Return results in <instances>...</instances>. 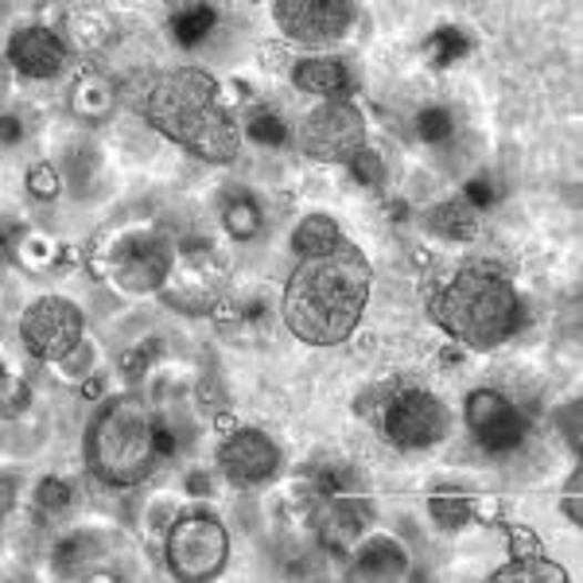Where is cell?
Wrapping results in <instances>:
<instances>
[{
	"label": "cell",
	"instance_id": "obj_1",
	"mask_svg": "<svg viewBox=\"0 0 583 583\" xmlns=\"http://www.w3.org/2000/svg\"><path fill=\"white\" fill-rule=\"evenodd\" d=\"M370 260L342 237L335 249L300 257L284 284V324L308 347H339L355 335L370 300Z\"/></svg>",
	"mask_w": 583,
	"mask_h": 583
},
{
	"label": "cell",
	"instance_id": "obj_2",
	"mask_svg": "<svg viewBox=\"0 0 583 583\" xmlns=\"http://www.w3.org/2000/svg\"><path fill=\"white\" fill-rule=\"evenodd\" d=\"M144 117L160 136L211 164H229L242 149L222 82L198 67H175L160 74L144 98Z\"/></svg>",
	"mask_w": 583,
	"mask_h": 583
},
{
	"label": "cell",
	"instance_id": "obj_3",
	"mask_svg": "<svg viewBox=\"0 0 583 583\" xmlns=\"http://www.w3.org/2000/svg\"><path fill=\"white\" fill-rule=\"evenodd\" d=\"M432 319L471 350H494L518 331L521 300L498 260H467L428 296Z\"/></svg>",
	"mask_w": 583,
	"mask_h": 583
},
{
	"label": "cell",
	"instance_id": "obj_4",
	"mask_svg": "<svg viewBox=\"0 0 583 583\" xmlns=\"http://www.w3.org/2000/svg\"><path fill=\"white\" fill-rule=\"evenodd\" d=\"M156 420L133 401L117 397L94 417L86 432V459L98 479L113 487H133L152 471L156 459Z\"/></svg>",
	"mask_w": 583,
	"mask_h": 583
},
{
	"label": "cell",
	"instance_id": "obj_5",
	"mask_svg": "<svg viewBox=\"0 0 583 583\" xmlns=\"http://www.w3.org/2000/svg\"><path fill=\"white\" fill-rule=\"evenodd\" d=\"M355 412L378 420L381 436L401 451H425L448 436V405L417 386H374L355 401Z\"/></svg>",
	"mask_w": 583,
	"mask_h": 583
},
{
	"label": "cell",
	"instance_id": "obj_6",
	"mask_svg": "<svg viewBox=\"0 0 583 583\" xmlns=\"http://www.w3.org/2000/svg\"><path fill=\"white\" fill-rule=\"evenodd\" d=\"M164 556L175 580H214L229 560V533L211 510L191 505L167 529Z\"/></svg>",
	"mask_w": 583,
	"mask_h": 583
},
{
	"label": "cell",
	"instance_id": "obj_7",
	"mask_svg": "<svg viewBox=\"0 0 583 583\" xmlns=\"http://www.w3.org/2000/svg\"><path fill=\"white\" fill-rule=\"evenodd\" d=\"M300 149L324 164L350 160L355 152L366 149V117L350 98L316 105L300 125Z\"/></svg>",
	"mask_w": 583,
	"mask_h": 583
},
{
	"label": "cell",
	"instance_id": "obj_8",
	"mask_svg": "<svg viewBox=\"0 0 583 583\" xmlns=\"http://www.w3.org/2000/svg\"><path fill=\"white\" fill-rule=\"evenodd\" d=\"M20 339L40 362H63L82 347V311L63 296H43L20 319Z\"/></svg>",
	"mask_w": 583,
	"mask_h": 583
},
{
	"label": "cell",
	"instance_id": "obj_9",
	"mask_svg": "<svg viewBox=\"0 0 583 583\" xmlns=\"http://www.w3.org/2000/svg\"><path fill=\"white\" fill-rule=\"evenodd\" d=\"M175 253L160 229H133L110 253V273L125 292H156L172 276Z\"/></svg>",
	"mask_w": 583,
	"mask_h": 583
},
{
	"label": "cell",
	"instance_id": "obj_10",
	"mask_svg": "<svg viewBox=\"0 0 583 583\" xmlns=\"http://www.w3.org/2000/svg\"><path fill=\"white\" fill-rule=\"evenodd\" d=\"M273 17L280 32L300 48H324L350 32L358 9L350 0H276Z\"/></svg>",
	"mask_w": 583,
	"mask_h": 583
},
{
	"label": "cell",
	"instance_id": "obj_11",
	"mask_svg": "<svg viewBox=\"0 0 583 583\" xmlns=\"http://www.w3.org/2000/svg\"><path fill=\"white\" fill-rule=\"evenodd\" d=\"M222 276H226V268H222L218 253L211 245H187L172 265V276L164 280V300L175 311L198 316V311L218 304Z\"/></svg>",
	"mask_w": 583,
	"mask_h": 583
},
{
	"label": "cell",
	"instance_id": "obj_12",
	"mask_svg": "<svg viewBox=\"0 0 583 583\" xmlns=\"http://www.w3.org/2000/svg\"><path fill=\"white\" fill-rule=\"evenodd\" d=\"M467 425L490 456H510L525 440V417L494 389H474L467 397Z\"/></svg>",
	"mask_w": 583,
	"mask_h": 583
},
{
	"label": "cell",
	"instance_id": "obj_13",
	"mask_svg": "<svg viewBox=\"0 0 583 583\" xmlns=\"http://www.w3.org/2000/svg\"><path fill=\"white\" fill-rule=\"evenodd\" d=\"M218 467L234 487H265L276 471H280V451L265 432H229V440L218 451Z\"/></svg>",
	"mask_w": 583,
	"mask_h": 583
},
{
	"label": "cell",
	"instance_id": "obj_14",
	"mask_svg": "<svg viewBox=\"0 0 583 583\" xmlns=\"http://www.w3.org/2000/svg\"><path fill=\"white\" fill-rule=\"evenodd\" d=\"M67 59H71L67 55V43L55 32H48V28H20L9 40V63L24 79L35 82L59 79L67 71Z\"/></svg>",
	"mask_w": 583,
	"mask_h": 583
},
{
	"label": "cell",
	"instance_id": "obj_15",
	"mask_svg": "<svg viewBox=\"0 0 583 583\" xmlns=\"http://www.w3.org/2000/svg\"><path fill=\"white\" fill-rule=\"evenodd\" d=\"M370 521V502L355 494H335L316 502V533L331 552H350Z\"/></svg>",
	"mask_w": 583,
	"mask_h": 583
},
{
	"label": "cell",
	"instance_id": "obj_16",
	"mask_svg": "<svg viewBox=\"0 0 583 583\" xmlns=\"http://www.w3.org/2000/svg\"><path fill=\"white\" fill-rule=\"evenodd\" d=\"M292 82L304 90V94H316L324 102H339L355 90V74L339 59H300L292 67Z\"/></svg>",
	"mask_w": 583,
	"mask_h": 583
},
{
	"label": "cell",
	"instance_id": "obj_17",
	"mask_svg": "<svg viewBox=\"0 0 583 583\" xmlns=\"http://www.w3.org/2000/svg\"><path fill=\"white\" fill-rule=\"evenodd\" d=\"M409 572V556L393 536H370L358 544L350 560V580H401Z\"/></svg>",
	"mask_w": 583,
	"mask_h": 583
},
{
	"label": "cell",
	"instance_id": "obj_18",
	"mask_svg": "<svg viewBox=\"0 0 583 583\" xmlns=\"http://www.w3.org/2000/svg\"><path fill=\"white\" fill-rule=\"evenodd\" d=\"M105 556V541L102 536H90V533H79V536H67L63 544H59L55 552V567L59 575H79V580H86V575H98L94 567L102 564Z\"/></svg>",
	"mask_w": 583,
	"mask_h": 583
},
{
	"label": "cell",
	"instance_id": "obj_19",
	"mask_svg": "<svg viewBox=\"0 0 583 583\" xmlns=\"http://www.w3.org/2000/svg\"><path fill=\"white\" fill-rule=\"evenodd\" d=\"M425 226L436 237H448V242H471L479 234V214H474L471 203H440L425 218Z\"/></svg>",
	"mask_w": 583,
	"mask_h": 583
},
{
	"label": "cell",
	"instance_id": "obj_20",
	"mask_svg": "<svg viewBox=\"0 0 583 583\" xmlns=\"http://www.w3.org/2000/svg\"><path fill=\"white\" fill-rule=\"evenodd\" d=\"M342 242V229L327 214H308L300 226L292 229V253L296 257H311V253H327Z\"/></svg>",
	"mask_w": 583,
	"mask_h": 583
},
{
	"label": "cell",
	"instance_id": "obj_21",
	"mask_svg": "<svg viewBox=\"0 0 583 583\" xmlns=\"http://www.w3.org/2000/svg\"><path fill=\"white\" fill-rule=\"evenodd\" d=\"M428 513L440 529H463L474 518V498L456 487H436L428 494Z\"/></svg>",
	"mask_w": 583,
	"mask_h": 583
},
{
	"label": "cell",
	"instance_id": "obj_22",
	"mask_svg": "<svg viewBox=\"0 0 583 583\" xmlns=\"http://www.w3.org/2000/svg\"><path fill=\"white\" fill-rule=\"evenodd\" d=\"M71 110L86 121H102L113 110V86L102 74H82L71 90Z\"/></svg>",
	"mask_w": 583,
	"mask_h": 583
},
{
	"label": "cell",
	"instance_id": "obj_23",
	"mask_svg": "<svg viewBox=\"0 0 583 583\" xmlns=\"http://www.w3.org/2000/svg\"><path fill=\"white\" fill-rule=\"evenodd\" d=\"M214 4H180L172 12V35L180 48H198L214 28Z\"/></svg>",
	"mask_w": 583,
	"mask_h": 583
},
{
	"label": "cell",
	"instance_id": "obj_24",
	"mask_svg": "<svg viewBox=\"0 0 583 583\" xmlns=\"http://www.w3.org/2000/svg\"><path fill=\"white\" fill-rule=\"evenodd\" d=\"M494 583H541V580H549V583H564L567 575H564V567L560 564H552V560H541V556H518V560H510L505 567H498L494 575H490Z\"/></svg>",
	"mask_w": 583,
	"mask_h": 583
},
{
	"label": "cell",
	"instance_id": "obj_25",
	"mask_svg": "<svg viewBox=\"0 0 583 583\" xmlns=\"http://www.w3.org/2000/svg\"><path fill=\"white\" fill-rule=\"evenodd\" d=\"M463 55H471V40H467V32H459V28H440V32H432L425 40V59L432 67H451Z\"/></svg>",
	"mask_w": 583,
	"mask_h": 583
},
{
	"label": "cell",
	"instance_id": "obj_26",
	"mask_svg": "<svg viewBox=\"0 0 583 583\" xmlns=\"http://www.w3.org/2000/svg\"><path fill=\"white\" fill-rule=\"evenodd\" d=\"M222 226H226V234L237 237V242H249V237L260 234V206L245 195L229 198L226 211H222Z\"/></svg>",
	"mask_w": 583,
	"mask_h": 583
},
{
	"label": "cell",
	"instance_id": "obj_27",
	"mask_svg": "<svg viewBox=\"0 0 583 583\" xmlns=\"http://www.w3.org/2000/svg\"><path fill=\"white\" fill-rule=\"evenodd\" d=\"M71 32L82 48H102L110 40V17H105V9H79L71 17Z\"/></svg>",
	"mask_w": 583,
	"mask_h": 583
},
{
	"label": "cell",
	"instance_id": "obj_28",
	"mask_svg": "<svg viewBox=\"0 0 583 583\" xmlns=\"http://www.w3.org/2000/svg\"><path fill=\"white\" fill-rule=\"evenodd\" d=\"M311 487H316L319 498L355 494V490H358V471H350V467H339V463H327V467H319V471H316Z\"/></svg>",
	"mask_w": 583,
	"mask_h": 583
},
{
	"label": "cell",
	"instance_id": "obj_29",
	"mask_svg": "<svg viewBox=\"0 0 583 583\" xmlns=\"http://www.w3.org/2000/svg\"><path fill=\"white\" fill-rule=\"evenodd\" d=\"M249 136L257 144H265V149H284L288 144V125H284V117L280 113H273V110H257L249 117Z\"/></svg>",
	"mask_w": 583,
	"mask_h": 583
},
{
	"label": "cell",
	"instance_id": "obj_30",
	"mask_svg": "<svg viewBox=\"0 0 583 583\" xmlns=\"http://www.w3.org/2000/svg\"><path fill=\"white\" fill-rule=\"evenodd\" d=\"M347 172H350V180L362 183V187H381V183H386V160H381L378 152L362 149L347 160Z\"/></svg>",
	"mask_w": 583,
	"mask_h": 583
},
{
	"label": "cell",
	"instance_id": "obj_31",
	"mask_svg": "<svg viewBox=\"0 0 583 583\" xmlns=\"http://www.w3.org/2000/svg\"><path fill=\"white\" fill-rule=\"evenodd\" d=\"M451 113L443 110V105H425V110L417 113V133L425 144H443L451 136Z\"/></svg>",
	"mask_w": 583,
	"mask_h": 583
},
{
	"label": "cell",
	"instance_id": "obj_32",
	"mask_svg": "<svg viewBox=\"0 0 583 583\" xmlns=\"http://www.w3.org/2000/svg\"><path fill=\"white\" fill-rule=\"evenodd\" d=\"M35 505H40L43 513H63L67 505H71V487H67L63 479H43L40 487H35Z\"/></svg>",
	"mask_w": 583,
	"mask_h": 583
},
{
	"label": "cell",
	"instance_id": "obj_33",
	"mask_svg": "<svg viewBox=\"0 0 583 583\" xmlns=\"http://www.w3.org/2000/svg\"><path fill=\"white\" fill-rule=\"evenodd\" d=\"M0 386H4V393H0V412H4V417H20V412L28 409V386L20 378H12L9 370H4V381H0Z\"/></svg>",
	"mask_w": 583,
	"mask_h": 583
},
{
	"label": "cell",
	"instance_id": "obj_34",
	"mask_svg": "<svg viewBox=\"0 0 583 583\" xmlns=\"http://www.w3.org/2000/svg\"><path fill=\"white\" fill-rule=\"evenodd\" d=\"M156 342H141V347H129L125 355H121V370H125V378H141L144 370H149V362L156 358Z\"/></svg>",
	"mask_w": 583,
	"mask_h": 583
},
{
	"label": "cell",
	"instance_id": "obj_35",
	"mask_svg": "<svg viewBox=\"0 0 583 583\" xmlns=\"http://www.w3.org/2000/svg\"><path fill=\"white\" fill-rule=\"evenodd\" d=\"M494 198H498V187H494V180H490V175H474V180H467L463 203L487 211V206H494Z\"/></svg>",
	"mask_w": 583,
	"mask_h": 583
},
{
	"label": "cell",
	"instance_id": "obj_36",
	"mask_svg": "<svg viewBox=\"0 0 583 583\" xmlns=\"http://www.w3.org/2000/svg\"><path fill=\"white\" fill-rule=\"evenodd\" d=\"M28 191H32L35 198H55V195H59V175H55V167L35 164L32 172H28Z\"/></svg>",
	"mask_w": 583,
	"mask_h": 583
},
{
	"label": "cell",
	"instance_id": "obj_37",
	"mask_svg": "<svg viewBox=\"0 0 583 583\" xmlns=\"http://www.w3.org/2000/svg\"><path fill=\"white\" fill-rule=\"evenodd\" d=\"M195 397H198V405H206L211 412H226V393L218 389V381H198V389H195Z\"/></svg>",
	"mask_w": 583,
	"mask_h": 583
},
{
	"label": "cell",
	"instance_id": "obj_38",
	"mask_svg": "<svg viewBox=\"0 0 583 583\" xmlns=\"http://www.w3.org/2000/svg\"><path fill=\"white\" fill-rule=\"evenodd\" d=\"M90 362H94V350H90L86 342H82L79 350H71V355L63 358V374H67V378H82Z\"/></svg>",
	"mask_w": 583,
	"mask_h": 583
},
{
	"label": "cell",
	"instance_id": "obj_39",
	"mask_svg": "<svg viewBox=\"0 0 583 583\" xmlns=\"http://www.w3.org/2000/svg\"><path fill=\"white\" fill-rule=\"evenodd\" d=\"M51 253H63V249H55V245L43 242V237H28V245H24V260H32V265H43V260H48Z\"/></svg>",
	"mask_w": 583,
	"mask_h": 583
},
{
	"label": "cell",
	"instance_id": "obj_40",
	"mask_svg": "<svg viewBox=\"0 0 583 583\" xmlns=\"http://www.w3.org/2000/svg\"><path fill=\"white\" fill-rule=\"evenodd\" d=\"M156 451L160 456H175V451H180V440H175L167 420H156Z\"/></svg>",
	"mask_w": 583,
	"mask_h": 583
},
{
	"label": "cell",
	"instance_id": "obj_41",
	"mask_svg": "<svg viewBox=\"0 0 583 583\" xmlns=\"http://www.w3.org/2000/svg\"><path fill=\"white\" fill-rule=\"evenodd\" d=\"M575 417H580V401H575L572 409L560 412V425H564V436L572 440V448H580V420Z\"/></svg>",
	"mask_w": 583,
	"mask_h": 583
},
{
	"label": "cell",
	"instance_id": "obj_42",
	"mask_svg": "<svg viewBox=\"0 0 583 583\" xmlns=\"http://www.w3.org/2000/svg\"><path fill=\"white\" fill-rule=\"evenodd\" d=\"M0 129H4V144H17V141H24V125H20V117H12V113H4V121H0Z\"/></svg>",
	"mask_w": 583,
	"mask_h": 583
},
{
	"label": "cell",
	"instance_id": "obj_43",
	"mask_svg": "<svg viewBox=\"0 0 583 583\" xmlns=\"http://www.w3.org/2000/svg\"><path fill=\"white\" fill-rule=\"evenodd\" d=\"M187 490H191L195 498H206V494H211V474L191 471V474H187Z\"/></svg>",
	"mask_w": 583,
	"mask_h": 583
},
{
	"label": "cell",
	"instance_id": "obj_44",
	"mask_svg": "<svg viewBox=\"0 0 583 583\" xmlns=\"http://www.w3.org/2000/svg\"><path fill=\"white\" fill-rule=\"evenodd\" d=\"M105 393V378H86V386H82V397H90V401H94V397H102Z\"/></svg>",
	"mask_w": 583,
	"mask_h": 583
},
{
	"label": "cell",
	"instance_id": "obj_45",
	"mask_svg": "<svg viewBox=\"0 0 583 583\" xmlns=\"http://www.w3.org/2000/svg\"><path fill=\"white\" fill-rule=\"evenodd\" d=\"M459 358H463V350H459V347H443L440 362H443V366H456V362H459Z\"/></svg>",
	"mask_w": 583,
	"mask_h": 583
},
{
	"label": "cell",
	"instance_id": "obj_46",
	"mask_svg": "<svg viewBox=\"0 0 583 583\" xmlns=\"http://www.w3.org/2000/svg\"><path fill=\"white\" fill-rule=\"evenodd\" d=\"M12 498H17V482H12V474L4 479V510H12Z\"/></svg>",
	"mask_w": 583,
	"mask_h": 583
},
{
	"label": "cell",
	"instance_id": "obj_47",
	"mask_svg": "<svg viewBox=\"0 0 583 583\" xmlns=\"http://www.w3.org/2000/svg\"><path fill=\"white\" fill-rule=\"evenodd\" d=\"M389 214H393V218H405L409 211H405V203H393V206H389Z\"/></svg>",
	"mask_w": 583,
	"mask_h": 583
}]
</instances>
